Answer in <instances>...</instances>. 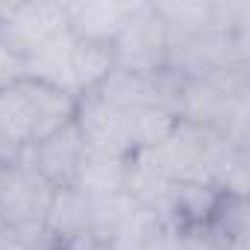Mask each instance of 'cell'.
<instances>
[{
  "label": "cell",
  "mask_w": 250,
  "mask_h": 250,
  "mask_svg": "<svg viewBox=\"0 0 250 250\" xmlns=\"http://www.w3.org/2000/svg\"><path fill=\"white\" fill-rule=\"evenodd\" d=\"M142 0H77L65 3L68 33L77 42H100L112 44L127 27Z\"/></svg>",
  "instance_id": "obj_7"
},
{
  "label": "cell",
  "mask_w": 250,
  "mask_h": 250,
  "mask_svg": "<svg viewBox=\"0 0 250 250\" xmlns=\"http://www.w3.org/2000/svg\"><path fill=\"white\" fill-rule=\"evenodd\" d=\"M18 83L30 100V109H33V145L65 130L68 124H74L77 100H80L77 94L56 88L50 83H42V80H30V77H21Z\"/></svg>",
  "instance_id": "obj_8"
},
{
  "label": "cell",
  "mask_w": 250,
  "mask_h": 250,
  "mask_svg": "<svg viewBox=\"0 0 250 250\" xmlns=\"http://www.w3.org/2000/svg\"><path fill=\"white\" fill-rule=\"evenodd\" d=\"M171 47V36L159 15L153 12L150 3H139L127 27L121 30V36L112 42V50L118 56V68L130 71H159L165 68V56Z\"/></svg>",
  "instance_id": "obj_4"
},
{
  "label": "cell",
  "mask_w": 250,
  "mask_h": 250,
  "mask_svg": "<svg viewBox=\"0 0 250 250\" xmlns=\"http://www.w3.org/2000/svg\"><path fill=\"white\" fill-rule=\"evenodd\" d=\"M188 250H209V247H206V244L200 241V244H194V247H188Z\"/></svg>",
  "instance_id": "obj_18"
},
{
  "label": "cell",
  "mask_w": 250,
  "mask_h": 250,
  "mask_svg": "<svg viewBox=\"0 0 250 250\" xmlns=\"http://www.w3.org/2000/svg\"><path fill=\"white\" fill-rule=\"evenodd\" d=\"M74 127L88 150H100L112 156H133L127 112H118L97 94H83L77 100Z\"/></svg>",
  "instance_id": "obj_5"
},
{
  "label": "cell",
  "mask_w": 250,
  "mask_h": 250,
  "mask_svg": "<svg viewBox=\"0 0 250 250\" xmlns=\"http://www.w3.org/2000/svg\"><path fill=\"white\" fill-rule=\"evenodd\" d=\"M115 68H118V56H115L112 44L77 42L74 39V47H71V80H74L77 97L97 91Z\"/></svg>",
  "instance_id": "obj_13"
},
{
  "label": "cell",
  "mask_w": 250,
  "mask_h": 250,
  "mask_svg": "<svg viewBox=\"0 0 250 250\" xmlns=\"http://www.w3.org/2000/svg\"><path fill=\"white\" fill-rule=\"evenodd\" d=\"M62 33H68L65 3H50V0H42V3H6L3 24H0V42L21 59Z\"/></svg>",
  "instance_id": "obj_3"
},
{
  "label": "cell",
  "mask_w": 250,
  "mask_h": 250,
  "mask_svg": "<svg viewBox=\"0 0 250 250\" xmlns=\"http://www.w3.org/2000/svg\"><path fill=\"white\" fill-rule=\"evenodd\" d=\"M53 186L42 180L30 165L15 162L6 168V183L0 194V224L21 241H30L44 232V218L53 200Z\"/></svg>",
  "instance_id": "obj_2"
},
{
  "label": "cell",
  "mask_w": 250,
  "mask_h": 250,
  "mask_svg": "<svg viewBox=\"0 0 250 250\" xmlns=\"http://www.w3.org/2000/svg\"><path fill=\"white\" fill-rule=\"evenodd\" d=\"M150 6L165 24L171 42L203 36L215 21V0H156Z\"/></svg>",
  "instance_id": "obj_11"
},
{
  "label": "cell",
  "mask_w": 250,
  "mask_h": 250,
  "mask_svg": "<svg viewBox=\"0 0 250 250\" xmlns=\"http://www.w3.org/2000/svg\"><path fill=\"white\" fill-rule=\"evenodd\" d=\"M127 159L130 156H112V153H100V150L85 147V153L77 165L74 188L88 194V197L124 194V186H127Z\"/></svg>",
  "instance_id": "obj_10"
},
{
  "label": "cell",
  "mask_w": 250,
  "mask_h": 250,
  "mask_svg": "<svg viewBox=\"0 0 250 250\" xmlns=\"http://www.w3.org/2000/svg\"><path fill=\"white\" fill-rule=\"evenodd\" d=\"M85 153V145L77 133L74 124H68L65 130L30 145L18 162L30 165L42 180H47L53 188H68L74 186V177H77V165Z\"/></svg>",
  "instance_id": "obj_6"
},
{
  "label": "cell",
  "mask_w": 250,
  "mask_h": 250,
  "mask_svg": "<svg viewBox=\"0 0 250 250\" xmlns=\"http://www.w3.org/2000/svg\"><path fill=\"white\" fill-rule=\"evenodd\" d=\"M227 147L232 145L218 130L191 121H177L174 133L153 150L165 171L174 177V183H209L212 168Z\"/></svg>",
  "instance_id": "obj_1"
},
{
  "label": "cell",
  "mask_w": 250,
  "mask_h": 250,
  "mask_svg": "<svg viewBox=\"0 0 250 250\" xmlns=\"http://www.w3.org/2000/svg\"><path fill=\"white\" fill-rule=\"evenodd\" d=\"M24 77V65H21V56L12 53L3 42H0V91L15 85L18 80Z\"/></svg>",
  "instance_id": "obj_16"
},
{
  "label": "cell",
  "mask_w": 250,
  "mask_h": 250,
  "mask_svg": "<svg viewBox=\"0 0 250 250\" xmlns=\"http://www.w3.org/2000/svg\"><path fill=\"white\" fill-rule=\"evenodd\" d=\"M6 168H9V165L0 162V194H3V183H6Z\"/></svg>",
  "instance_id": "obj_17"
},
{
  "label": "cell",
  "mask_w": 250,
  "mask_h": 250,
  "mask_svg": "<svg viewBox=\"0 0 250 250\" xmlns=\"http://www.w3.org/2000/svg\"><path fill=\"white\" fill-rule=\"evenodd\" d=\"M3 238H6V229H3V224H0V244H3Z\"/></svg>",
  "instance_id": "obj_19"
},
{
  "label": "cell",
  "mask_w": 250,
  "mask_h": 250,
  "mask_svg": "<svg viewBox=\"0 0 250 250\" xmlns=\"http://www.w3.org/2000/svg\"><path fill=\"white\" fill-rule=\"evenodd\" d=\"M162 229L165 227H162V221H159V215L153 209H147V206H142V203H136V200L127 197V200H124L121 215H118V221H115V227H112V232H109V241L106 244L112 250H142Z\"/></svg>",
  "instance_id": "obj_14"
},
{
  "label": "cell",
  "mask_w": 250,
  "mask_h": 250,
  "mask_svg": "<svg viewBox=\"0 0 250 250\" xmlns=\"http://www.w3.org/2000/svg\"><path fill=\"white\" fill-rule=\"evenodd\" d=\"M247 197L221 194L215 212L200 229V238L209 250H247Z\"/></svg>",
  "instance_id": "obj_9"
},
{
  "label": "cell",
  "mask_w": 250,
  "mask_h": 250,
  "mask_svg": "<svg viewBox=\"0 0 250 250\" xmlns=\"http://www.w3.org/2000/svg\"><path fill=\"white\" fill-rule=\"evenodd\" d=\"M71 47H74V36L71 33H62L53 42L42 44L39 50H33L30 56L21 59L24 77L42 80V83H50L56 88H65V91L77 94L74 91V80H71Z\"/></svg>",
  "instance_id": "obj_12"
},
{
  "label": "cell",
  "mask_w": 250,
  "mask_h": 250,
  "mask_svg": "<svg viewBox=\"0 0 250 250\" xmlns=\"http://www.w3.org/2000/svg\"><path fill=\"white\" fill-rule=\"evenodd\" d=\"M177 112L168 106H142L127 112V124H130V142H133V153L136 150H153L159 147L177 127Z\"/></svg>",
  "instance_id": "obj_15"
}]
</instances>
